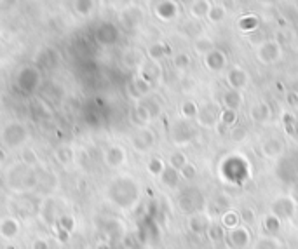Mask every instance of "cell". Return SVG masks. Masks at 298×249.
<instances>
[{
	"label": "cell",
	"mask_w": 298,
	"mask_h": 249,
	"mask_svg": "<svg viewBox=\"0 0 298 249\" xmlns=\"http://www.w3.org/2000/svg\"><path fill=\"white\" fill-rule=\"evenodd\" d=\"M56 160L61 165H70L71 162H73V152H71L70 148H66V146L58 148L56 150Z\"/></svg>",
	"instance_id": "e0dca14e"
},
{
	"label": "cell",
	"mask_w": 298,
	"mask_h": 249,
	"mask_svg": "<svg viewBox=\"0 0 298 249\" xmlns=\"http://www.w3.org/2000/svg\"><path fill=\"white\" fill-rule=\"evenodd\" d=\"M182 112H183V115H185V117H188V119H192V117H197L199 108H197V105H195V103H192V101H187V103H183Z\"/></svg>",
	"instance_id": "cb8c5ba5"
},
{
	"label": "cell",
	"mask_w": 298,
	"mask_h": 249,
	"mask_svg": "<svg viewBox=\"0 0 298 249\" xmlns=\"http://www.w3.org/2000/svg\"><path fill=\"white\" fill-rule=\"evenodd\" d=\"M239 26H241V30H256V26H258V20L253 18V16H246L239 21Z\"/></svg>",
	"instance_id": "d4e9b609"
},
{
	"label": "cell",
	"mask_w": 298,
	"mask_h": 249,
	"mask_svg": "<svg viewBox=\"0 0 298 249\" xmlns=\"http://www.w3.org/2000/svg\"><path fill=\"white\" fill-rule=\"evenodd\" d=\"M206 65L209 66V70H221L225 66V54L221 51L213 49L209 54H206Z\"/></svg>",
	"instance_id": "30bf717a"
},
{
	"label": "cell",
	"mask_w": 298,
	"mask_h": 249,
	"mask_svg": "<svg viewBox=\"0 0 298 249\" xmlns=\"http://www.w3.org/2000/svg\"><path fill=\"white\" fill-rule=\"evenodd\" d=\"M56 225L59 226L61 232H65L66 235H68V233L73 232V228H75V218L71 216V214H61V216L56 220Z\"/></svg>",
	"instance_id": "4fadbf2b"
},
{
	"label": "cell",
	"mask_w": 298,
	"mask_h": 249,
	"mask_svg": "<svg viewBox=\"0 0 298 249\" xmlns=\"http://www.w3.org/2000/svg\"><path fill=\"white\" fill-rule=\"evenodd\" d=\"M161 180L166 187H176V185H178V180H180L178 171L173 169V168H166L164 173L161 175Z\"/></svg>",
	"instance_id": "9a60e30c"
},
{
	"label": "cell",
	"mask_w": 298,
	"mask_h": 249,
	"mask_svg": "<svg viewBox=\"0 0 298 249\" xmlns=\"http://www.w3.org/2000/svg\"><path fill=\"white\" fill-rule=\"evenodd\" d=\"M32 249H51V244H49L47 239H35L32 242Z\"/></svg>",
	"instance_id": "d6a6232c"
},
{
	"label": "cell",
	"mask_w": 298,
	"mask_h": 249,
	"mask_svg": "<svg viewBox=\"0 0 298 249\" xmlns=\"http://www.w3.org/2000/svg\"><path fill=\"white\" fill-rule=\"evenodd\" d=\"M150 54H152V58H162V54H164V52H162V45H156V47H152L150 49Z\"/></svg>",
	"instance_id": "e575fe53"
},
{
	"label": "cell",
	"mask_w": 298,
	"mask_h": 249,
	"mask_svg": "<svg viewBox=\"0 0 298 249\" xmlns=\"http://www.w3.org/2000/svg\"><path fill=\"white\" fill-rule=\"evenodd\" d=\"M199 122L202 124V126L206 127H211L216 124V119H218V110L214 105H204L202 108H199Z\"/></svg>",
	"instance_id": "ba28073f"
},
{
	"label": "cell",
	"mask_w": 298,
	"mask_h": 249,
	"mask_svg": "<svg viewBox=\"0 0 298 249\" xmlns=\"http://www.w3.org/2000/svg\"><path fill=\"white\" fill-rule=\"evenodd\" d=\"M108 199L115 204L120 209H129L136 204L139 197L138 185L134 180L127 178V176H120V178H114L108 183Z\"/></svg>",
	"instance_id": "6da1fadb"
},
{
	"label": "cell",
	"mask_w": 298,
	"mask_h": 249,
	"mask_svg": "<svg viewBox=\"0 0 298 249\" xmlns=\"http://www.w3.org/2000/svg\"><path fill=\"white\" fill-rule=\"evenodd\" d=\"M207 228V223L204 221V218H201V216H194L190 220V230L192 232H195V233H201V232H204V230Z\"/></svg>",
	"instance_id": "7402d4cb"
},
{
	"label": "cell",
	"mask_w": 298,
	"mask_h": 249,
	"mask_svg": "<svg viewBox=\"0 0 298 249\" xmlns=\"http://www.w3.org/2000/svg\"><path fill=\"white\" fill-rule=\"evenodd\" d=\"M224 223L229 226V228H236L237 226V214H234V213H229V214H225V218H224Z\"/></svg>",
	"instance_id": "836d02e7"
},
{
	"label": "cell",
	"mask_w": 298,
	"mask_h": 249,
	"mask_svg": "<svg viewBox=\"0 0 298 249\" xmlns=\"http://www.w3.org/2000/svg\"><path fill=\"white\" fill-rule=\"evenodd\" d=\"M255 211L250 209V207H246V209H243V213H241V218H243V221H246V223H253L255 221Z\"/></svg>",
	"instance_id": "1f68e13d"
},
{
	"label": "cell",
	"mask_w": 298,
	"mask_h": 249,
	"mask_svg": "<svg viewBox=\"0 0 298 249\" xmlns=\"http://www.w3.org/2000/svg\"><path fill=\"white\" fill-rule=\"evenodd\" d=\"M6 183L14 194L25 195L32 190H37V171L35 168H28L25 164H18L9 169L6 176Z\"/></svg>",
	"instance_id": "7a4b0ae2"
},
{
	"label": "cell",
	"mask_w": 298,
	"mask_h": 249,
	"mask_svg": "<svg viewBox=\"0 0 298 249\" xmlns=\"http://www.w3.org/2000/svg\"><path fill=\"white\" fill-rule=\"evenodd\" d=\"M251 117L256 120V122H265L267 119L270 117V108L267 107V105L260 103V105H255L251 110Z\"/></svg>",
	"instance_id": "5bb4252c"
},
{
	"label": "cell",
	"mask_w": 298,
	"mask_h": 249,
	"mask_svg": "<svg viewBox=\"0 0 298 249\" xmlns=\"http://www.w3.org/2000/svg\"><path fill=\"white\" fill-rule=\"evenodd\" d=\"M288 98H289V103H291L293 107H296V105H298V96H296V93H291Z\"/></svg>",
	"instance_id": "d590c367"
},
{
	"label": "cell",
	"mask_w": 298,
	"mask_h": 249,
	"mask_svg": "<svg viewBox=\"0 0 298 249\" xmlns=\"http://www.w3.org/2000/svg\"><path fill=\"white\" fill-rule=\"evenodd\" d=\"M227 240L237 249L246 247L248 242H250V232L244 226H236V228H232L227 233Z\"/></svg>",
	"instance_id": "5b68a950"
},
{
	"label": "cell",
	"mask_w": 298,
	"mask_h": 249,
	"mask_svg": "<svg viewBox=\"0 0 298 249\" xmlns=\"http://www.w3.org/2000/svg\"><path fill=\"white\" fill-rule=\"evenodd\" d=\"M26 138V131L25 127H21L20 124H13L6 129V134H4V139L6 143L11 146V148H18L20 145H23Z\"/></svg>",
	"instance_id": "277c9868"
},
{
	"label": "cell",
	"mask_w": 298,
	"mask_h": 249,
	"mask_svg": "<svg viewBox=\"0 0 298 249\" xmlns=\"http://www.w3.org/2000/svg\"><path fill=\"white\" fill-rule=\"evenodd\" d=\"M236 120H237L236 110H225L221 113V124H224V126H232Z\"/></svg>",
	"instance_id": "83f0119b"
},
{
	"label": "cell",
	"mask_w": 298,
	"mask_h": 249,
	"mask_svg": "<svg viewBox=\"0 0 298 249\" xmlns=\"http://www.w3.org/2000/svg\"><path fill=\"white\" fill-rule=\"evenodd\" d=\"M260 58L263 63H272L279 58V45L275 42H267L260 49Z\"/></svg>",
	"instance_id": "8fae6325"
},
{
	"label": "cell",
	"mask_w": 298,
	"mask_h": 249,
	"mask_svg": "<svg viewBox=\"0 0 298 249\" xmlns=\"http://www.w3.org/2000/svg\"><path fill=\"white\" fill-rule=\"evenodd\" d=\"M230 138H232L234 141H241V139L246 138V129H244V127H236V129H232V133H230Z\"/></svg>",
	"instance_id": "4dcf8cb0"
},
{
	"label": "cell",
	"mask_w": 298,
	"mask_h": 249,
	"mask_svg": "<svg viewBox=\"0 0 298 249\" xmlns=\"http://www.w3.org/2000/svg\"><path fill=\"white\" fill-rule=\"evenodd\" d=\"M6 160V153L2 152V150H0V162H4Z\"/></svg>",
	"instance_id": "8d00e7d4"
},
{
	"label": "cell",
	"mask_w": 298,
	"mask_h": 249,
	"mask_svg": "<svg viewBox=\"0 0 298 249\" xmlns=\"http://www.w3.org/2000/svg\"><path fill=\"white\" fill-rule=\"evenodd\" d=\"M195 51H197L199 54H209V52L213 51V44L207 39H201L195 42Z\"/></svg>",
	"instance_id": "603a6c76"
},
{
	"label": "cell",
	"mask_w": 298,
	"mask_h": 249,
	"mask_svg": "<svg viewBox=\"0 0 298 249\" xmlns=\"http://www.w3.org/2000/svg\"><path fill=\"white\" fill-rule=\"evenodd\" d=\"M176 4L175 2H164L161 4V7H157V14H161L164 20H169V18H175L176 16Z\"/></svg>",
	"instance_id": "2e32d148"
},
{
	"label": "cell",
	"mask_w": 298,
	"mask_h": 249,
	"mask_svg": "<svg viewBox=\"0 0 298 249\" xmlns=\"http://www.w3.org/2000/svg\"><path fill=\"white\" fill-rule=\"evenodd\" d=\"M169 164H171L173 169L180 171V169H182L183 165L187 164V157H185L182 152H175V153H171V158H169Z\"/></svg>",
	"instance_id": "44dd1931"
},
{
	"label": "cell",
	"mask_w": 298,
	"mask_h": 249,
	"mask_svg": "<svg viewBox=\"0 0 298 249\" xmlns=\"http://www.w3.org/2000/svg\"><path fill=\"white\" fill-rule=\"evenodd\" d=\"M154 145V134L150 131H139V133L133 138V146L138 152H146L150 146Z\"/></svg>",
	"instance_id": "9c48e42d"
},
{
	"label": "cell",
	"mask_w": 298,
	"mask_h": 249,
	"mask_svg": "<svg viewBox=\"0 0 298 249\" xmlns=\"http://www.w3.org/2000/svg\"><path fill=\"white\" fill-rule=\"evenodd\" d=\"M180 173H182V176H183V178H185V180H188V181H190V180H194L195 176H197V169H195L192 164H188V162L183 165L182 169H180Z\"/></svg>",
	"instance_id": "484cf974"
},
{
	"label": "cell",
	"mask_w": 298,
	"mask_h": 249,
	"mask_svg": "<svg viewBox=\"0 0 298 249\" xmlns=\"http://www.w3.org/2000/svg\"><path fill=\"white\" fill-rule=\"evenodd\" d=\"M21 221L16 216H6L0 220V237L6 240H13L20 235Z\"/></svg>",
	"instance_id": "3957f363"
},
{
	"label": "cell",
	"mask_w": 298,
	"mask_h": 249,
	"mask_svg": "<svg viewBox=\"0 0 298 249\" xmlns=\"http://www.w3.org/2000/svg\"><path fill=\"white\" fill-rule=\"evenodd\" d=\"M227 82L230 84V88H232V89H236V91L243 89L244 86H246V82H248L246 71H244L243 68H239V66H234L232 70L229 71V75H227Z\"/></svg>",
	"instance_id": "52a82bcc"
},
{
	"label": "cell",
	"mask_w": 298,
	"mask_h": 249,
	"mask_svg": "<svg viewBox=\"0 0 298 249\" xmlns=\"http://www.w3.org/2000/svg\"><path fill=\"white\" fill-rule=\"evenodd\" d=\"M164 169H166V165H164V162H162L161 158H157V157L150 158V162H148V173H150V175L161 176L162 173H164Z\"/></svg>",
	"instance_id": "ffe728a7"
},
{
	"label": "cell",
	"mask_w": 298,
	"mask_h": 249,
	"mask_svg": "<svg viewBox=\"0 0 298 249\" xmlns=\"http://www.w3.org/2000/svg\"><path fill=\"white\" fill-rule=\"evenodd\" d=\"M103 160H105V164H107L108 168L117 169V168H120L124 162H126V152H124L120 146H110V148L105 152Z\"/></svg>",
	"instance_id": "8992f818"
},
{
	"label": "cell",
	"mask_w": 298,
	"mask_h": 249,
	"mask_svg": "<svg viewBox=\"0 0 298 249\" xmlns=\"http://www.w3.org/2000/svg\"><path fill=\"white\" fill-rule=\"evenodd\" d=\"M207 233H209V237L211 239H214V240H220V239H224L225 237V233H224V230L220 228V226H207Z\"/></svg>",
	"instance_id": "f1b7e54d"
},
{
	"label": "cell",
	"mask_w": 298,
	"mask_h": 249,
	"mask_svg": "<svg viewBox=\"0 0 298 249\" xmlns=\"http://www.w3.org/2000/svg\"><path fill=\"white\" fill-rule=\"evenodd\" d=\"M207 16H209L211 21H221L225 18V9L224 7H211Z\"/></svg>",
	"instance_id": "4316f807"
},
{
	"label": "cell",
	"mask_w": 298,
	"mask_h": 249,
	"mask_svg": "<svg viewBox=\"0 0 298 249\" xmlns=\"http://www.w3.org/2000/svg\"><path fill=\"white\" fill-rule=\"evenodd\" d=\"M188 65H190V58H188L187 54H183V52L175 58V66L176 68H187Z\"/></svg>",
	"instance_id": "f546056e"
},
{
	"label": "cell",
	"mask_w": 298,
	"mask_h": 249,
	"mask_svg": "<svg viewBox=\"0 0 298 249\" xmlns=\"http://www.w3.org/2000/svg\"><path fill=\"white\" fill-rule=\"evenodd\" d=\"M209 11H211V6L207 0H197V2L192 6V14L197 18H202V16H206V14H209Z\"/></svg>",
	"instance_id": "ac0fdd59"
},
{
	"label": "cell",
	"mask_w": 298,
	"mask_h": 249,
	"mask_svg": "<svg viewBox=\"0 0 298 249\" xmlns=\"http://www.w3.org/2000/svg\"><path fill=\"white\" fill-rule=\"evenodd\" d=\"M7 249H14V247H11V246H7Z\"/></svg>",
	"instance_id": "f35d334b"
},
{
	"label": "cell",
	"mask_w": 298,
	"mask_h": 249,
	"mask_svg": "<svg viewBox=\"0 0 298 249\" xmlns=\"http://www.w3.org/2000/svg\"><path fill=\"white\" fill-rule=\"evenodd\" d=\"M282 150V145L281 141H277V139H269V141L263 145V152L267 153V155L274 157V155H279Z\"/></svg>",
	"instance_id": "d6986e66"
},
{
	"label": "cell",
	"mask_w": 298,
	"mask_h": 249,
	"mask_svg": "<svg viewBox=\"0 0 298 249\" xmlns=\"http://www.w3.org/2000/svg\"><path fill=\"white\" fill-rule=\"evenodd\" d=\"M295 190H296V195H295V201L298 202V185H296V187H295Z\"/></svg>",
	"instance_id": "74e56055"
},
{
	"label": "cell",
	"mask_w": 298,
	"mask_h": 249,
	"mask_svg": "<svg viewBox=\"0 0 298 249\" xmlns=\"http://www.w3.org/2000/svg\"><path fill=\"white\" fill-rule=\"evenodd\" d=\"M224 101H225V107H227V110H237V108L241 107V103H243V96H241L239 91L232 89V91H229V93L224 96Z\"/></svg>",
	"instance_id": "7c38bea8"
}]
</instances>
